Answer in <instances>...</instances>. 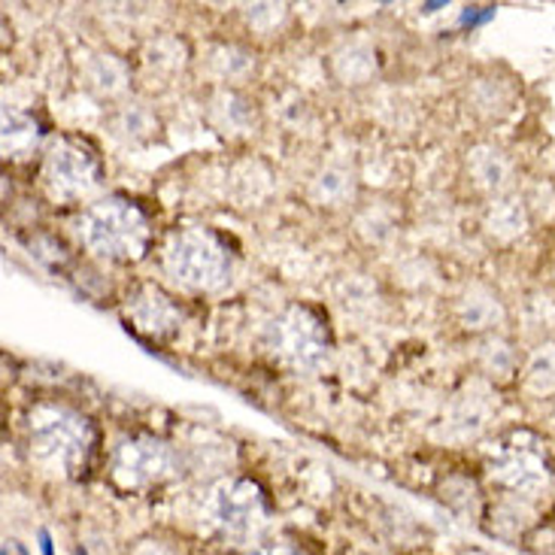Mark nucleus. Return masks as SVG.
<instances>
[{
	"label": "nucleus",
	"mask_w": 555,
	"mask_h": 555,
	"mask_svg": "<svg viewBox=\"0 0 555 555\" xmlns=\"http://www.w3.org/2000/svg\"><path fill=\"white\" fill-rule=\"evenodd\" d=\"M79 237L94 256L137 261L150 246V219L125 197H106L79 219Z\"/></svg>",
	"instance_id": "1"
},
{
	"label": "nucleus",
	"mask_w": 555,
	"mask_h": 555,
	"mask_svg": "<svg viewBox=\"0 0 555 555\" xmlns=\"http://www.w3.org/2000/svg\"><path fill=\"white\" fill-rule=\"evenodd\" d=\"M30 452L49 470L76 474L91 452V428L79 413L43 406L30 416Z\"/></svg>",
	"instance_id": "2"
},
{
	"label": "nucleus",
	"mask_w": 555,
	"mask_h": 555,
	"mask_svg": "<svg viewBox=\"0 0 555 555\" xmlns=\"http://www.w3.org/2000/svg\"><path fill=\"white\" fill-rule=\"evenodd\" d=\"M165 268L185 288H216L228 273V253L210 231L185 228L167 241Z\"/></svg>",
	"instance_id": "3"
},
{
	"label": "nucleus",
	"mask_w": 555,
	"mask_h": 555,
	"mask_svg": "<svg viewBox=\"0 0 555 555\" xmlns=\"http://www.w3.org/2000/svg\"><path fill=\"white\" fill-rule=\"evenodd\" d=\"M207 513L212 526L237 543L258 541V534L268 528V504L261 489L249 480L219 482L207 501Z\"/></svg>",
	"instance_id": "4"
},
{
	"label": "nucleus",
	"mask_w": 555,
	"mask_h": 555,
	"mask_svg": "<svg viewBox=\"0 0 555 555\" xmlns=\"http://www.w3.org/2000/svg\"><path fill=\"white\" fill-rule=\"evenodd\" d=\"M104 170L98 155L79 140H59L46 152L43 182L49 195L59 201H76L101 189Z\"/></svg>",
	"instance_id": "5"
},
{
	"label": "nucleus",
	"mask_w": 555,
	"mask_h": 555,
	"mask_svg": "<svg viewBox=\"0 0 555 555\" xmlns=\"http://www.w3.org/2000/svg\"><path fill=\"white\" fill-rule=\"evenodd\" d=\"M276 344L285 359L300 371H315L328 359V331L307 307H292L276 325Z\"/></svg>",
	"instance_id": "6"
},
{
	"label": "nucleus",
	"mask_w": 555,
	"mask_h": 555,
	"mask_svg": "<svg viewBox=\"0 0 555 555\" xmlns=\"http://www.w3.org/2000/svg\"><path fill=\"white\" fill-rule=\"evenodd\" d=\"M173 467V452L155 437H134L125 440L113 459V477L121 489H143L162 482Z\"/></svg>",
	"instance_id": "7"
},
{
	"label": "nucleus",
	"mask_w": 555,
	"mask_h": 555,
	"mask_svg": "<svg viewBox=\"0 0 555 555\" xmlns=\"http://www.w3.org/2000/svg\"><path fill=\"white\" fill-rule=\"evenodd\" d=\"M492 477L513 492L534 495L550 482V467L543 462L538 443H531V440L526 443V437H513V443L498 452V459L492 462Z\"/></svg>",
	"instance_id": "8"
},
{
	"label": "nucleus",
	"mask_w": 555,
	"mask_h": 555,
	"mask_svg": "<svg viewBox=\"0 0 555 555\" xmlns=\"http://www.w3.org/2000/svg\"><path fill=\"white\" fill-rule=\"evenodd\" d=\"M131 315L137 319V325L143 331H150V334H170V331L180 325V313H177V307L170 304L167 295H162L158 288H152L146 285L140 295L131 298Z\"/></svg>",
	"instance_id": "9"
},
{
	"label": "nucleus",
	"mask_w": 555,
	"mask_h": 555,
	"mask_svg": "<svg viewBox=\"0 0 555 555\" xmlns=\"http://www.w3.org/2000/svg\"><path fill=\"white\" fill-rule=\"evenodd\" d=\"M40 140V128L37 121L18 113V109H3V152L13 155V158H25Z\"/></svg>",
	"instance_id": "10"
},
{
	"label": "nucleus",
	"mask_w": 555,
	"mask_h": 555,
	"mask_svg": "<svg viewBox=\"0 0 555 555\" xmlns=\"http://www.w3.org/2000/svg\"><path fill=\"white\" fill-rule=\"evenodd\" d=\"M489 228L492 234L511 241V237H519L526 231V210L519 201H498L492 212H489Z\"/></svg>",
	"instance_id": "11"
},
{
	"label": "nucleus",
	"mask_w": 555,
	"mask_h": 555,
	"mask_svg": "<svg viewBox=\"0 0 555 555\" xmlns=\"http://www.w3.org/2000/svg\"><path fill=\"white\" fill-rule=\"evenodd\" d=\"M470 165H474V177L486 185V189H501L504 182H507V162L492 150H477L474 152V158H470Z\"/></svg>",
	"instance_id": "12"
},
{
	"label": "nucleus",
	"mask_w": 555,
	"mask_h": 555,
	"mask_svg": "<svg viewBox=\"0 0 555 555\" xmlns=\"http://www.w3.org/2000/svg\"><path fill=\"white\" fill-rule=\"evenodd\" d=\"M528 383L538 391L555 389V346H541L528 364Z\"/></svg>",
	"instance_id": "13"
},
{
	"label": "nucleus",
	"mask_w": 555,
	"mask_h": 555,
	"mask_svg": "<svg viewBox=\"0 0 555 555\" xmlns=\"http://www.w3.org/2000/svg\"><path fill=\"white\" fill-rule=\"evenodd\" d=\"M501 310H498V304L492 298H467L465 304V322L467 328H482V325H492Z\"/></svg>",
	"instance_id": "14"
},
{
	"label": "nucleus",
	"mask_w": 555,
	"mask_h": 555,
	"mask_svg": "<svg viewBox=\"0 0 555 555\" xmlns=\"http://www.w3.org/2000/svg\"><path fill=\"white\" fill-rule=\"evenodd\" d=\"M495 15V7H486L482 13H477V10H465V15H462V25H482V22H489Z\"/></svg>",
	"instance_id": "15"
},
{
	"label": "nucleus",
	"mask_w": 555,
	"mask_h": 555,
	"mask_svg": "<svg viewBox=\"0 0 555 555\" xmlns=\"http://www.w3.org/2000/svg\"><path fill=\"white\" fill-rule=\"evenodd\" d=\"M40 553L43 555H55V550H52V538H49V531H40Z\"/></svg>",
	"instance_id": "16"
},
{
	"label": "nucleus",
	"mask_w": 555,
	"mask_h": 555,
	"mask_svg": "<svg viewBox=\"0 0 555 555\" xmlns=\"http://www.w3.org/2000/svg\"><path fill=\"white\" fill-rule=\"evenodd\" d=\"M0 555H10V550H7V546H3V553H0Z\"/></svg>",
	"instance_id": "17"
},
{
	"label": "nucleus",
	"mask_w": 555,
	"mask_h": 555,
	"mask_svg": "<svg viewBox=\"0 0 555 555\" xmlns=\"http://www.w3.org/2000/svg\"><path fill=\"white\" fill-rule=\"evenodd\" d=\"M76 555H86V550H79V553H76Z\"/></svg>",
	"instance_id": "18"
}]
</instances>
